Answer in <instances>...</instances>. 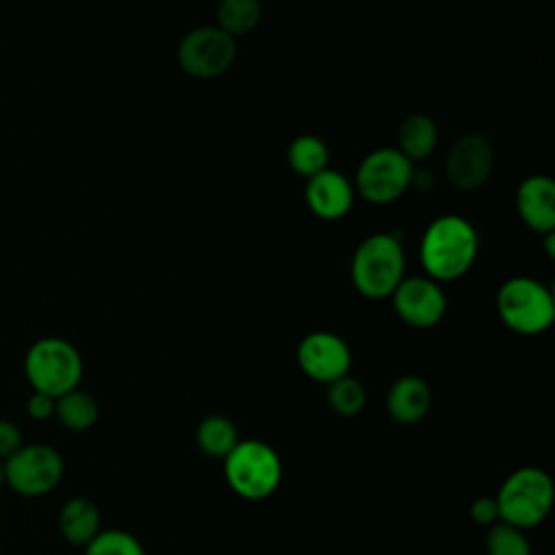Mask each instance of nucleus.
<instances>
[{
  "label": "nucleus",
  "instance_id": "f257e3e1",
  "mask_svg": "<svg viewBox=\"0 0 555 555\" xmlns=\"http://www.w3.org/2000/svg\"><path fill=\"white\" fill-rule=\"evenodd\" d=\"M479 236L462 215H440L421 238V264L436 282H453L466 275L477 258Z\"/></svg>",
  "mask_w": 555,
  "mask_h": 555
},
{
  "label": "nucleus",
  "instance_id": "c85d7f7f",
  "mask_svg": "<svg viewBox=\"0 0 555 555\" xmlns=\"http://www.w3.org/2000/svg\"><path fill=\"white\" fill-rule=\"evenodd\" d=\"M4 486V464H2V460H0V488Z\"/></svg>",
  "mask_w": 555,
  "mask_h": 555
},
{
  "label": "nucleus",
  "instance_id": "cd10ccee",
  "mask_svg": "<svg viewBox=\"0 0 555 555\" xmlns=\"http://www.w3.org/2000/svg\"><path fill=\"white\" fill-rule=\"evenodd\" d=\"M544 236V249H546V256L553 258L555 256V234L553 232H546L542 234Z\"/></svg>",
  "mask_w": 555,
  "mask_h": 555
},
{
  "label": "nucleus",
  "instance_id": "6ab92c4d",
  "mask_svg": "<svg viewBox=\"0 0 555 555\" xmlns=\"http://www.w3.org/2000/svg\"><path fill=\"white\" fill-rule=\"evenodd\" d=\"M98 414H100L98 401L80 388H74L56 397L54 401V416L59 418L61 425H65L72 431L89 429L98 421Z\"/></svg>",
  "mask_w": 555,
  "mask_h": 555
},
{
  "label": "nucleus",
  "instance_id": "39448f33",
  "mask_svg": "<svg viewBox=\"0 0 555 555\" xmlns=\"http://www.w3.org/2000/svg\"><path fill=\"white\" fill-rule=\"evenodd\" d=\"M223 475L238 496L249 501L267 499L282 481V460L262 440H238L223 457Z\"/></svg>",
  "mask_w": 555,
  "mask_h": 555
},
{
  "label": "nucleus",
  "instance_id": "ddd939ff",
  "mask_svg": "<svg viewBox=\"0 0 555 555\" xmlns=\"http://www.w3.org/2000/svg\"><path fill=\"white\" fill-rule=\"evenodd\" d=\"M304 197L308 208L325 221H336L343 219L356 199V189L353 182L343 176L336 169H323L321 173L308 178Z\"/></svg>",
  "mask_w": 555,
  "mask_h": 555
},
{
  "label": "nucleus",
  "instance_id": "f8f14e48",
  "mask_svg": "<svg viewBox=\"0 0 555 555\" xmlns=\"http://www.w3.org/2000/svg\"><path fill=\"white\" fill-rule=\"evenodd\" d=\"M297 362L306 377L319 384H330L351 369V349L334 332H310L297 347Z\"/></svg>",
  "mask_w": 555,
  "mask_h": 555
},
{
  "label": "nucleus",
  "instance_id": "7ed1b4c3",
  "mask_svg": "<svg viewBox=\"0 0 555 555\" xmlns=\"http://www.w3.org/2000/svg\"><path fill=\"white\" fill-rule=\"evenodd\" d=\"M499 319L516 334L535 336L551 327L555 319V299L546 284L535 278L516 275L496 291Z\"/></svg>",
  "mask_w": 555,
  "mask_h": 555
},
{
  "label": "nucleus",
  "instance_id": "4be33fe9",
  "mask_svg": "<svg viewBox=\"0 0 555 555\" xmlns=\"http://www.w3.org/2000/svg\"><path fill=\"white\" fill-rule=\"evenodd\" d=\"M366 403V390L364 386L351 377L343 375L327 384V405L338 416H356Z\"/></svg>",
  "mask_w": 555,
  "mask_h": 555
},
{
  "label": "nucleus",
  "instance_id": "4468645a",
  "mask_svg": "<svg viewBox=\"0 0 555 555\" xmlns=\"http://www.w3.org/2000/svg\"><path fill=\"white\" fill-rule=\"evenodd\" d=\"M516 210L535 234L555 230V184L548 176H529L516 191Z\"/></svg>",
  "mask_w": 555,
  "mask_h": 555
},
{
  "label": "nucleus",
  "instance_id": "a878e982",
  "mask_svg": "<svg viewBox=\"0 0 555 555\" xmlns=\"http://www.w3.org/2000/svg\"><path fill=\"white\" fill-rule=\"evenodd\" d=\"M22 444H24V438L20 427L13 421L0 418V460L4 462L7 457H11Z\"/></svg>",
  "mask_w": 555,
  "mask_h": 555
},
{
  "label": "nucleus",
  "instance_id": "1a4fd4ad",
  "mask_svg": "<svg viewBox=\"0 0 555 555\" xmlns=\"http://www.w3.org/2000/svg\"><path fill=\"white\" fill-rule=\"evenodd\" d=\"M236 59V39L219 26H197L178 43L180 67L199 80L221 76Z\"/></svg>",
  "mask_w": 555,
  "mask_h": 555
},
{
  "label": "nucleus",
  "instance_id": "b1692460",
  "mask_svg": "<svg viewBox=\"0 0 555 555\" xmlns=\"http://www.w3.org/2000/svg\"><path fill=\"white\" fill-rule=\"evenodd\" d=\"M486 555H531V546L522 529L499 520L488 529Z\"/></svg>",
  "mask_w": 555,
  "mask_h": 555
},
{
  "label": "nucleus",
  "instance_id": "423d86ee",
  "mask_svg": "<svg viewBox=\"0 0 555 555\" xmlns=\"http://www.w3.org/2000/svg\"><path fill=\"white\" fill-rule=\"evenodd\" d=\"M24 371L33 390L56 399L78 388L82 379V358L69 340L48 336L30 345L24 358Z\"/></svg>",
  "mask_w": 555,
  "mask_h": 555
},
{
  "label": "nucleus",
  "instance_id": "9b49d317",
  "mask_svg": "<svg viewBox=\"0 0 555 555\" xmlns=\"http://www.w3.org/2000/svg\"><path fill=\"white\" fill-rule=\"evenodd\" d=\"M390 297L399 319L418 330L438 325L447 312V295L440 282L427 275L403 278Z\"/></svg>",
  "mask_w": 555,
  "mask_h": 555
},
{
  "label": "nucleus",
  "instance_id": "20e7f679",
  "mask_svg": "<svg viewBox=\"0 0 555 555\" xmlns=\"http://www.w3.org/2000/svg\"><path fill=\"white\" fill-rule=\"evenodd\" d=\"M553 481L548 473L538 466L516 468L496 492L499 518L518 529H531L540 525L553 505Z\"/></svg>",
  "mask_w": 555,
  "mask_h": 555
},
{
  "label": "nucleus",
  "instance_id": "2eb2a0df",
  "mask_svg": "<svg viewBox=\"0 0 555 555\" xmlns=\"http://www.w3.org/2000/svg\"><path fill=\"white\" fill-rule=\"evenodd\" d=\"M386 408L395 423L414 425L423 421L431 408V388L423 377L403 375L392 382L386 397Z\"/></svg>",
  "mask_w": 555,
  "mask_h": 555
},
{
  "label": "nucleus",
  "instance_id": "412c9836",
  "mask_svg": "<svg viewBox=\"0 0 555 555\" xmlns=\"http://www.w3.org/2000/svg\"><path fill=\"white\" fill-rule=\"evenodd\" d=\"M262 20L260 0H219L217 4V26L230 37L251 33Z\"/></svg>",
  "mask_w": 555,
  "mask_h": 555
},
{
  "label": "nucleus",
  "instance_id": "9d476101",
  "mask_svg": "<svg viewBox=\"0 0 555 555\" xmlns=\"http://www.w3.org/2000/svg\"><path fill=\"white\" fill-rule=\"evenodd\" d=\"M494 169V147L481 132L462 134L449 150L444 173L460 191L481 189Z\"/></svg>",
  "mask_w": 555,
  "mask_h": 555
},
{
  "label": "nucleus",
  "instance_id": "f03ea898",
  "mask_svg": "<svg viewBox=\"0 0 555 555\" xmlns=\"http://www.w3.org/2000/svg\"><path fill=\"white\" fill-rule=\"evenodd\" d=\"M405 278V251L397 236L375 232L366 236L351 258V282L369 299L390 297Z\"/></svg>",
  "mask_w": 555,
  "mask_h": 555
},
{
  "label": "nucleus",
  "instance_id": "393cba45",
  "mask_svg": "<svg viewBox=\"0 0 555 555\" xmlns=\"http://www.w3.org/2000/svg\"><path fill=\"white\" fill-rule=\"evenodd\" d=\"M470 518L483 527H492L494 522H499L501 518H499L496 499L494 496H477L470 505Z\"/></svg>",
  "mask_w": 555,
  "mask_h": 555
},
{
  "label": "nucleus",
  "instance_id": "6e6552de",
  "mask_svg": "<svg viewBox=\"0 0 555 555\" xmlns=\"http://www.w3.org/2000/svg\"><path fill=\"white\" fill-rule=\"evenodd\" d=\"M4 486L22 496H43L63 479V457L50 444H22L4 462Z\"/></svg>",
  "mask_w": 555,
  "mask_h": 555
},
{
  "label": "nucleus",
  "instance_id": "a211bd4d",
  "mask_svg": "<svg viewBox=\"0 0 555 555\" xmlns=\"http://www.w3.org/2000/svg\"><path fill=\"white\" fill-rule=\"evenodd\" d=\"M288 167L306 180L330 167V147L317 134H299L286 150Z\"/></svg>",
  "mask_w": 555,
  "mask_h": 555
},
{
  "label": "nucleus",
  "instance_id": "5701e85b",
  "mask_svg": "<svg viewBox=\"0 0 555 555\" xmlns=\"http://www.w3.org/2000/svg\"><path fill=\"white\" fill-rule=\"evenodd\" d=\"M82 548V555H145L139 538L124 529H100L98 535Z\"/></svg>",
  "mask_w": 555,
  "mask_h": 555
},
{
  "label": "nucleus",
  "instance_id": "f3484780",
  "mask_svg": "<svg viewBox=\"0 0 555 555\" xmlns=\"http://www.w3.org/2000/svg\"><path fill=\"white\" fill-rule=\"evenodd\" d=\"M399 152L410 160H425L434 154L438 145V126L436 121L425 113H410L403 117L397 130Z\"/></svg>",
  "mask_w": 555,
  "mask_h": 555
},
{
  "label": "nucleus",
  "instance_id": "0eeeda50",
  "mask_svg": "<svg viewBox=\"0 0 555 555\" xmlns=\"http://www.w3.org/2000/svg\"><path fill=\"white\" fill-rule=\"evenodd\" d=\"M412 178L414 163L397 147H377L358 165L353 189L369 204L384 206L397 202L412 186Z\"/></svg>",
  "mask_w": 555,
  "mask_h": 555
},
{
  "label": "nucleus",
  "instance_id": "aec40b11",
  "mask_svg": "<svg viewBox=\"0 0 555 555\" xmlns=\"http://www.w3.org/2000/svg\"><path fill=\"white\" fill-rule=\"evenodd\" d=\"M197 447L208 457L223 460L238 442L236 425L223 416V414H210L206 416L197 427Z\"/></svg>",
  "mask_w": 555,
  "mask_h": 555
},
{
  "label": "nucleus",
  "instance_id": "dca6fc26",
  "mask_svg": "<svg viewBox=\"0 0 555 555\" xmlns=\"http://www.w3.org/2000/svg\"><path fill=\"white\" fill-rule=\"evenodd\" d=\"M59 529L69 544H89L102 529L98 505L87 496H74L65 501V505L59 512Z\"/></svg>",
  "mask_w": 555,
  "mask_h": 555
},
{
  "label": "nucleus",
  "instance_id": "bb28decb",
  "mask_svg": "<svg viewBox=\"0 0 555 555\" xmlns=\"http://www.w3.org/2000/svg\"><path fill=\"white\" fill-rule=\"evenodd\" d=\"M54 401H56L54 397L33 390V395L26 401V412L35 421H48L50 416H54Z\"/></svg>",
  "mask_w": 555,
  "mask_h": 555
}]
</instances>
